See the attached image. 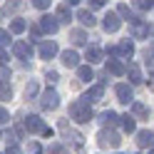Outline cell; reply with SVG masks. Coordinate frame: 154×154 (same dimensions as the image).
I'll use <instances>...</instances> for the list:
<instances>
[{
    "instance_id": "obj_37",
    "label": "cell",
    "mask_w": 154,
    "mask_h": 154,
    "mask_svg": "<svg viewBox=\"0 0 154 154\" xmlns=\"http://www.w3.org/2000/svg\"><path fill=\"white\" fill-rule=\"evenodd\" d=\"M5 154H23V149L17 147V144H8V152Z\"/></svg>"
},
{
    "instance_id": "obj_1",
    "label": "cell",
    "mask_w": 154,
    "mask_h": 154,
    "mask_svg": "<svg viewBox=\"0 0 154 154\" xmlns=\"http://www.w3.org/2000/svg\"><path fill=\"white\" fill-rule=\"evenodd\" d=\"M70 117L75 122H80V124H87L92 119V107H90V104H85L82 100H77V102L70 104Z\"/></svg>"
},
{
    "instance_id": "obj_23",
    "label": "cell",
    "mask_w": 154,
    "mask_h": 154,
    "mask_svg": "<svg viewBox=\"0 0 154 154\" xmlns=\"http://www.w3.org/2000/svg\"><path fill=\"white\" fill-rule=\"evenodd\" d=\"M55 20L57 23H70L72 20V13H70V5H60L55 13Z\"/></svg>"
},
{
    "instance_id": "obj_34",
    "label": "cell",
    "mask_w": 154,
    "mask_h": 154,
    "mask_svg": "<svg viewBox=\"0 0 154 154\" xmlns=\"http://www.w3.org/2000/svg\"><path fill=\"white\" fill-rule=\"evenodd\" d=\"M27 154H42V147L37 142H30V149H27Z\"/></svg>"
},
{
    "instance_id": "obj_18",
    "label": "cell",
    "mask_w": 154,
    "mask_h": 154,
    "mask_svg": "<svg viewBox=\"0 0 154 154\" xmlns=\"http://www.w3.org/2000/svg\"><path fill=\"white\" fill-rule=\"evenodd\" d=\"M152 129H142V132H137V144L142 149H147V147H152Z\"/></svg>"
},
{
    "instance_id": "obj_12",
    "label": "cell",
    "mask_w": 154,
    "mask_h": 154,
    "mask_svg": "<svg viewBox=\"0 0 154 154\" xmlns=\"http://www.w3.org/2000/svg\"><path fill=\"white\" fill-rule=\"evenodd\" d=\"M152 35V25H147V23H132V37L134 40H144V37H149Z\"/></svg>"
},
{
    "instance_id": "obj_11",
    "label": "cell",
    "mask_w": 154,
    "mask_h": 154,
    "mask_svg": "<svg viewBox=\"0 0 154 154\" xmlns=\"http://www.w3.org/2000/svg\"><path fill=\"white\" fill-rule=\"evenodd\" d=\"M57 52H60V50H57V42L55 40H42L40 42V57H42V60H52Z\"/></svg>"
},
{
    "instance_id": "obj_43",
    "label": "cell",
    "mask_w": 154,
    "mask_h": 154,
    "mask_svg": "<svg viewBox=\"0 0 154 154\" xmlns=\"http://www.w3.org/2000/svg\"><path fill=\"white\" fill-rule=\"evenodd\" d=\"M0 20H3V10H0Z\"/></svg>"
},
{
    "instance_id": "obj_22",
    "label": "cell",
    "mask_w": 154,
    "mask_h": 154,
    "mask_svg": "<svg viewBox=\"0 0 154 154\" xmlns=\"http://www.w3.org/2000/svg\"><path fill=\"white\" fill-rule=\"evenodd\" d=\"M119 124H122V129L127 132V134H132L134 129H137V122H134L132 114H122V117H119Z\"/></svg>"
},
{
    "instance_id": "obj_13",
    "label": "cell",
    "mask_w": 154,
    "mask_h": 154,
    "mask_svg": "<svg viewBox=\"0 0 154 154\" xmlns=\"http://www.w3.org/2000/svg\"><path fill=\"white\" fill-rule=\"evenodd\" d=\"M85 60H87V65H97V62L104 60V50L97 47V45H90L87 52H85Z\"/></svg>"
},
{
    "instance_id": "obj_15",
    "label": "cell",
    "mask_w": 154,
    "mask_h": 154,
    "mask_svg": "<svg viewBox=\"0 0 154 154\" xmlns=\"http://www.w3.org/2000/svg\"><path fill=\"white\" fill-rule=\"evenodd\" d=\"M117 15L124 17V20H129V23H139V20H142L134 10H129V5H119V8H117Z\"/></svg>"
},
{
    "instance_id": "obj_35",
    "label": "cell",
    "mask_w": 154,
    "mask_h": 154,
    "mask_svg": "<svg viewBox=\"0 0 154 154\" xmlns=\"http://www.w3.org/2000/svg\"><path fill=\"white\" fill-rule=\"evenodd\" d=\"M8 122H10V114H8L5 107H0V124H8Z\"/></svg>"
},
{
    "instance_id": "obj_8",
    "label": "cell",
    "mask_w": 154,
    "mask_h": 154,
    "mask_svg": "<svg viewBox=\"0 0 154 154\" xmlns=\"http://www.w3.org/2000/svg\"><path fill=\"white\" fill-rule=\"evenodd\" d=\"M114 94H117V100H119L122 104H129V102H134L132 85H127V82H119L117 87H114Z\"/></svg>"
},
{
    "instance_id": "obj_4",
    "label": "cell",
    "mask_w": 154,
    "mask_h": 154,
    "mask_svg": "<svg viewBox=\"0 0 154 154\" xmlns=\"http://www.w3.org/2000/svg\"><path fill=\"white\" fill-rule=\"evenodd\" d=\"M40 107L47 109V112L57 109V107H60V94H57L52 87H47V90L42 92V97H40Z\"/></svg>"
},
{
    "instance_id": "obj_39",
    "label": "cell",
    "mask_w": 154,
    "mask_h": 154,
    "mask_svg": "<svg viewBox=\"0 0 154 154\" xmlns=\"http://www.w3.org/2000/svg\"><path fill=\"white\" fill-rule=\"evenodd\" d=\"M104 0H90V8H102Z\"/></svg>"
},
{
    "instance_id": "obj_25",
    "label": "cell",
    "mask_w": 154,
    "mask_h": 154,
    "mask_svg": "<svg viewBox=\"0 0 154 154\" xmlns=\"http://www.w3.org/2000/svg\"><path fill=\"white\" fill-rule=\"evenodd\" d=\"M0 100H13V85L10 80H0Z\"/></svg>"
},
{
    "instance_id": "obj_26",
    "label": "cell",
    "mask_w": 154,
    "mask_h": 154,
    "mask_svg": "<svg viewBox=\"0 0 154 154\" xmlns=\"http://www.w3.org/2000/svg\"><path fill=\"white\" fill-rule=\"evenodd\" d=\"M70 40H72V45H87V32L85 30H70Z\"/></svg>"
},
{
    "instance_id": "obj_10",
    "label": "cell",
    "mask_w": 154,
    "mask_h": 154,
    "mask_svg": "<svg viewBox=\"0 0 154 154\" xmlns=\"http://www.w3.org/2000/svg\"><path fill=\"white\" fill-rule=\"evenodd\" d=\"M13 55L20 57V60H27V57L32 55V45L25 42V40H15V42H13Z\"/></svg>"
},
{
    "instance_id": "obj_21",
    "label": "cell",
    "mask_w": 154,
    "mask_h": 154,
    "mask_svg": "<svg viewBox=\"0 0 154 154\" xmlns=\"http://www.w3.org/2000/svg\"><path fill=\"white\" fill-rule=\"evenodd\" d=\"M107 75L122 77V75H124V65H122L119 60H107Z\"/></svg>"
},
{
    "instance_id": "obj_29",
    "label": "cell",
    "mask_w": 154,
    "mask_h": 154,
    "mask_svg": "<svg viewBox=\"0 0 154 154\" xmlns=\"http://www.w3.org/2000/svg\"><path fill=\"white\" fill-rule=\"evenodd\" d=\"M132 104V112L137 114V117H147V107L144 104H139V102H129Z\"/></svg>"
},
{
    "instance_id": "obj_17",
    "label": "cell",
    "mask_w": 154,
    "mask_h": 154,
    "mask_svg": "<svg viewBox=\"0 0 154 154\" xmlns=\"http://www.w3.org/2000/svg\"><path fill=\"white\" fill-rule=\"evenodd\" d=\"M62 65L65 67H77L80 65V55H77L75 50H65L62 52Z\"/></svg>"
},
{
    "instance_id": "obj_6",
    "label": "cell",
    "mask_w": 154,
    "mask_h": 154,
    "mask_svg": "<svg viewBox=\"0 0 154 154\" xmlns=\"http://www.w3.org/2000/svg\"><path fill=\"white\" fill-rule=\"evenodd\" d=\"M60 132L65 134V139H70V142L75 144V147H77V149L82 152V139H85V137H82L80 132H75V129H70V124H67V122H60Z\"/></svg>"
},
{
    "instance_id": "obj_42",
    "label": "cell",
    "mask_w": 154,
    "mask_h": 154,
    "mask_svg": "<svg viewBox=\"0 0 154 154\" xmlns=\"http://www.w3.org/2000/svg\"><path fill=\"white\" fill-rule=\"evenodd\" d=\"M65 3H67V5H77V3H80V0H65Z\"/></svg>"
},
{
    "instance_id": "obj_14",
    "label": "cell",
    "mask_w": 154,
    "mask_h": 154,
    "mask_svg": "<svg viewBox=\"0 0 154 154\" xmlns=\"http://www.w3.org/2000/svg\"><path fill=\"white\" fill-rule=\"evenodd\" d=\"M134 55V42L132 40H122L117 47H114V57H124V60H129Z\"/></svg>"
},
{
    "instance_id": "obj_24",
    "label": "cell",
    "mask_w": 154,
    "mask_h": 154,
    "mask_svg": "<svg viewBox=\"0 0 154 154\" xmlns=\"http://www.w3.org/2000/svg\"><path fill=\"white\" fill-rule=\"evenodd\" d=\"M124 75H129V82H132V85H139V82H142V72H139V67H137V65L124 67Z\"/></svg>"
},
{
    "instance_id": "obj_41",
    "label": "cell",
    "mask_w": 154,
    "mask_h": 154,
    "mask_svg": "<svg viewBox=\"0 0 154 154\" xmlns=\"http://www.w3.org/2000/svg\"><path fill=\"white\" fill-rule=\"evenodd\" d=\"M5 62H8V52L0 50V65H5Z\"/></svg>"
},
{
    "instance_id": "obj_27",
    "label": "cell",
    "mask_w": 154,
    "mask_h": 154,
    "mask_svg": "<svg viewBox=\"0 0 154 154\" xmlns=\"http://www.w3.org/2000/svg\"><path fill=\"white\" fill-rule=\"evenodd\" d=\"M25 27H27V23L23 20V17H15V20L10 23V32L13 35H20V32H25Z\"/></svg>"
},
{
    "instance_id": "obj_16",
    "label": "cell",
    "mask_w": 154,
    "mask_h": 154,
    "mask_svg": "<svg viewBox=\"0 0 154 154\" xmlns=\"http://www.w3.org/2000/svg\"><path fill=\"white\" fill-rule=\"evenodd\" d=\"M75 17H77L85 27H94V23H97V20H94V15H92V10H77Z\"/></svg>"
},
{
    "instance_id": "obj_38",
    "label": "cell",
    "mask_w": 154,
    "mask_h": 154,
    "mask_svg": "<svg viewBox=\"0 0 154 154\" xmlns=\"http://www.w3.org/2000/svg\"><path fill=\"white\" fill-rule=\"evenodd\" d=\"M30 32H32V40H37V37L42 35V30H40V27H37V25H32V27H30Z\"/></svg>"
},
{
    "instance_id": "obj_3",
    "label": "cell",
    "mask_w": 154,
    "mask_h": 154,
    "mask_svg": "<svg viewBox=\"0 0 154 154\" xmlns=\"http://www.w3.org/2000/svg\"><path fill=\"white\" fill-rule=\"evenodd\" d=\"M97 142H100V147H114V149H117L119 144H122V139H119V134L114 132L112 127H109V129L104 127V129H102V132L97 134Z\"/></svg>"
},
{
    "instance_id": "obj_30",
    "label": "cell",
    "mask_w": 154,
    "mask_h": 154,
    "mask_svg": "<svg viewBox=\"0 0 154 154\" xmlns=\"http://www.w3.org/2000/svg\"><path fill=\"white\" fill-rule=\"evenodd\" d=\"M47 154H70L62 144H50V149H47Z\"/></svg>"
},
{
    "instance_id": "obj_7",
    "label": "cell",
    "mask_w": 154,
    "mask_h": 154,
    "mask_svg": "<svg viewBox=\"0 0 154 154\" xmlns=\"http://www.w3.org/2000/svg\"><path fill=\"white\" fill-rule=\"evenodd\" d=\"M37 27L42 30V35H55L57 27H60V23L55 20V15H42L40 23H37Z\"/></svg>"
},
{
    "instance_id": "obj_9",
    "label": "cell",
    "mask_w": 154,
    "mask_h": 154,
    "mask_svg": "<svg viewBox=\"0 0 154 154\" xmlns=\"http://www.w3.org/2000/svg\"><path fill=\"white\" fill-rule=\"evenodd\" d=\"M102 27H104L107 32H117L119 27H122V17H119L117 13H107V15L102 17Z\"/></svg>"
},
{
    "instance_id": "obj_28",
    "label": "cell",
    "mask_w": 154,
    "mask_h": 154,
    "mask_svg": "<svg viewBox=\"0 0 154 154\" xmlns=\"http://www.w3.org/2000/svg\"><path fill=\"white\" fill-rule=\"evenodd\" d=\"M25 97H27V100L37 97V82H35V80H30V82L25 85Z\"/></svg>"
},
{
    "instance_id": "obj_2",
    "label": "cell",
    "mask_w": 154,
    "mask_h": 154,
    "mask_svg": "<svg viewBox=\"0 0 154 154\" xmlns=\"http://www.w3.org/2000/svg\"><path fill=\"white\" fill-rule=\"evenodd\" d=\"M25 129L30 134H42V137H52V129L47 127V124L37 117V114H30V117L25 119Z\"/></svg>"
},
{
    "instance_id": "obj_5",
    "label": "cell",
    "mask_w": 154,
    "mask_h": 154,
    "mask_svg": "<svg viewBox=\"0 0 154 154\" xmlns=\"http://www.w3.org/2000/svg\"><path fill=\"white\" fill-rule=\"evenodd\" d=\"M102 97H104V85L100 82V85H92V87H90L87 92H85L80 100H82L85 104H90V107H92V104H94V102H100Z\"/></svg>"
},
{
    "instance_id": "obj_36",
    "label": "cell",
    "mask_w": 154,
    "mask_h": 154,
    "mask_svg": "<svg viewBox=\"0 0 154 154\" xmlns=\"http://www.w3.org/2000/svg\"><path fill=\"white\" fill-rule=\"evenodd\" d=\"M10 42V32L8 30H0V45H8Z\"/></svg>"
},
{
    "instance_id": "obj_40",
    "label": "cell",
    "mask_w": 154,
    "mask_h": 154,
    "mask_svg": "<svg viewBox=\"0 0 154 154\" xmlns=\"http://www.w3.org/2000/svg\"><path fill=\"white\" fill-rule=\"evenodd\" d=\"M17 5H20L17 0H13V3H8V13H10V10H17Z\"/></svg>"
},
{
    "instance_id": "obj_31",
    "label": "cell",
    "mask_w": 154,
    "mask_h": 154,
    "mask_svg": "<svg viewBox=\"0 0 154 154\" xmlns=\"http://www.w3.org/2000/svg\"><path fill=\"white\" fill-rule=\"evenodd\" d=\"M134 5L139 10H152V0H134Z\"/></svg>"
},
{
    "instance_id": "obj_20",
    "label": "cell",
    "mask_w": 154,
    "mask_h": 154,
    "mask_svg": "<svg viewBox=\"0 0 154 154\" xmlns=\"http://www.w3.org/2000/svg\"><path fill=\"white\" fill-rule=\"evenodd\" d=\"M100 122L104 124V127H114V124L119 122V117H117V112L107 109V112H102V114H100Z\"/></svg>"
},
{
    "instance_id": "obj_32",
    "label": "cell",
    "mask_w": 154,
    "mask_h": 154,
    "mask_svg": "<svg viewBox=\"0 0 154 154\" xmlns=\"http://www.w3.org/2000/svg\"><path fill=\"white\" fill-rule=\"evenodd\" d=\"M32 5L37 10H47V8H50V0H32Z\"/></svg>"
},
{
    "instance_id": "obj_19",
    "label": "cell",
    "mask_w": 154,
    "mask_h": 154,
    "mask_svg": "<svg viewBox=\"0 0 154 154\" xmlns=\"http://www.w3.org/2000/svg\"><path fill=\"white\" fill-rule=\"evenodd\" d=\"M77 77H80L82 82H90V80H94L92 65H77Z\"/></svg>"
},
{
    "instance_id": "obj_33",
    "label": "cell",
    "mask_w": 154,
    "mask_h": 154,
    "mask_svg": "<svg viewBox=\"0 0 154 154\" xmlns=\"http://www.w3.org/2000/svg\"><path fill=\"white\" fill-rule=\"evenodd\" d=\"M45 80H47V85H55V82H57V72H55V70H47Z\"/></svg>"
}]
</instances>
